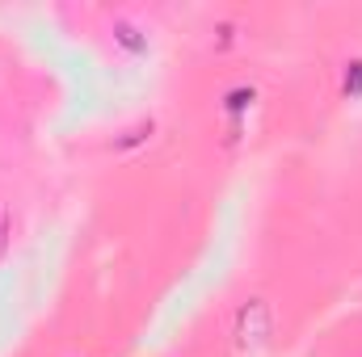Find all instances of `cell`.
<instances>
[{"label": "cell", "mask_w": 362, "mask_h": 357, "mask_svg": "<svg viewBox=\"0 0 362 357\" xmlns=\"http://www.w3.org/2000/svg\"><path fill=\"white\" fill-rule=\"evenodd\" d=\"M346 92H350V97L362 92V63H350V72H346Z\"/></svg>", "instance_id": "6da1fadb"}, {"label": "cell", "mask_w": 362, "mask_h": 357, "mask_svg": "<svg viewBox=\"0 0 362 357\" xmlns=\"http://www.w3.org/2000/svg\"><path fill=\"white\" fill-rule=\"evenodd\" d=\"M4 244H8V219L0 214V248H4Z\"/></svg>", "instance_id": "7a4b0ae2"}]
</instances>
